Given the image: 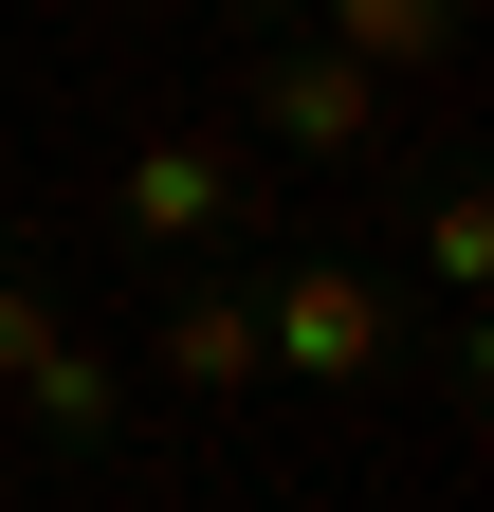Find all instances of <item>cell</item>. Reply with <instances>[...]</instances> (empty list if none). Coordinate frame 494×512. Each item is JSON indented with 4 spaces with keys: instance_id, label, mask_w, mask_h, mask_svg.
<instances>
[{
    "instance_id": "cell-1",
    "label": "cell",
    "mask_w": 494,
    "mask_h": 512,
    "mask_svg": "<svg viewBox=\"0 0 494 512\" xmlns=\"http://www.w3.org/2000/svg\"><path fill=\"white\" fill-rule=\"evenodd\" d=\"M238 293H257V366L312 384V403H385L421 366V311L385 293V256H348V238H238Z\"/></svg>"
},
{
    "instance_id": "cell-2",
    "label": "cell",
    "mask_w": 494,
    "mask_h": 512,
    "mask_svg": "<svg viewBox=\"0 0 494 512\" xmlns=\"http://www.w3.org/2000/svg\"><path fill=\"white\" fill-rule=\"evenodd\" d=\"M92 220H110V256L183 275V256H238V238H257V165H238V128H147Z\"/></svg>"
},
{
    "instance_id": "cell-3",
    "label": "cell",
    "mask_w": 494,
    "mask_h": 512,
    "mask_svg": "<svg viewBox=\"0 0 494 512\" xmlns=\"http://www.w3.org/2000/svg\"><path fill=\"white\" fill-rule=\"evenodd\" d=\"M238 147H275V165H385V74H348L330 37H238Z\"/></svg>"
},
{
    "instance_id": "cell-4",
    "label": "cell",
    "mask_w": 494,
    "mask_h": 512,
    "mask_svg": "<svg viewBox=\"0 0 494 512\" xmlns=\"http://www.w3.org/2000/svg\"><path fill=\"white\" fill-rule=\"evenodd\" d=\"M147 384H183V403H257V293H238V256H183V275L147 293Z\"/></svg>"
},
{
    "instance_id": "cell-5",
    "label": "cell",
    "mask_w": 494,
    "mask_h": 512,
    "mask_svg": "<svg viewBox=\"0 0 494 512\" xmlns=\"http://www.w3.org/2000/svg\"><path fill=\"white\" fill-rule=\"evenodd\" d=\"M0 403L37 421V458H55V476H110V458H129V421H147V384L110 366L92 330H55V348H37L19 384H0Z\"/></svg>"
},
{
    "instance_id": "cell-6",
    "label": "cell",
    "mask_w": 494,
    "mask_h": 512,
    "mask_svg": "<svg viewBox=\"0 0 494 512\" xmlns=\"http://www.w3.org/2000/svg\"><path fill=\"white\" fill-rule=\"evenodd\" d=\"M403 275L440 293V311L494 293V183H476V165H421V183H403Z\"/></svg>"
},
{
    "instance_id": "cell-7",
    "label": "cell",
    "mask_w": 494,
    "mask_h": 512,
    "mask_svg": "<svg viewBox=\"0 0 494 512\" xmlns=\"http://www.w3.org/2000/svg\"><path fill=\"white\" fill-rule=\"evenodd\" d=\"M312 37L348 55V74H440V55L476 37V0H312Z\"/></svg>"
},
{
    "instance_id": "cell-8",
    "label": "cell",
    "mask_w": 494,
    "mask_h": 512,
    "mask_svg": "<svg viewBox=\"0 0 494 512\" xmlns=\"http://www.w3.org/2000/svg\"><path fill=\"white\" fill-rule=\"evenodd\" d=\"M74 311H55V256H37V220H0V384H19Z\"/></svg>"
},
{
    "instance_id": "cell-9",
    "label": "cell",
    "mask_w": 494,
    "mask_h": 512,
    "mask_svg": "<svg viewBox=\"0 0 494 512\" xmlns=\"http://www.w3.org/2000/svg\"><path fill=\"white\" fill-rule=\"evenodd\" d=\"M202 19H238V37H293V0H202Z\"/></svg>"
}]
</instances>
